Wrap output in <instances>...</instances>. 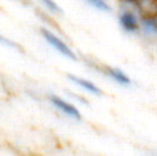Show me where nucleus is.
<instances>
[{
  "label": "nucleus",
  "mask_w": 157,
  "mask_h": 156,
  "mask_svg": "<svg viewBox=\"0 0 157 156\" xmlns=\"http://www.w3.org/2000/svg\"><path fill=\"white\" fill-rule=\"evenodd\" d=\"M50 102H52V104L54 105L56 108H58L60 111H62L64 115L67 116V117L75 119V120H80L81 119L80 111L75 106H73L70 103L65 102L62 98L52 95V97H50Z\"/></svg>",
  "instance_id": "3"
},
{
  "label": "nucleus",
  "mask_w": 157,
  "mask_h": 156,
  "mask_svg": "<svg viewBox=\"0 0 157 156\" xmlns=\"http://www.w3.org/2000/svg\"><path fill=\"white\" fill-rule=\"evenodd\" d=\"M140 31L149 36H157V13L140 17Z\"/></svg>",
  "instance_id": "5"
},
{
  "label": "nucleus",
  "mask_w": 157,
  "mask_h": 156,
  "mask_svg": "<svg viewBox=\"0 0 157 156\" xmlns=\"http://www.w3.org/2000/svg\"><path fill=\"white\" fill-rule=\"evenodd\" d=\"M50 12L52 13H62V10L60 9V6L54 1V0H40Z\"/></svg>",
  "instance_id": "8"
},
{
  "label": "nucleus",
  "mask_w": 157,
  "mask_h": 156,
  "mask_svg": "<svg viewBox=\"0 0 157 156\" xmlns=\"http://www.w3.org/2000/svg\"><path fill=\"white\" fill-rule=\"evenodd\" d=\"M0 44H2V45H6V46H10V47H16V45H15L12 41L6 39L4 36H0Z\"/></svg>",
  "instance_id": "9"
},
{
  "label": "nucleus",
  "mask_w": 157,
  "mask_h": 156,
  "mask_svg": "<svg viewBox=\"0 0 157 156\" xmlns=\"http://www.w3.org/2000/svg\"><path fill=\"white\" fill-rule=\"evenodd\" d=\"M118 21L121 29L126 33H136L140 31V15L132 8L121 9L118 14Z\"/></svg>",
  "instance_id": "1"
},
{
  "label": "nucleus",
  "mask_w": 157,
  "mask_h": 156,
  "mask_svg": "<svg viewBox=\"0 0 157 156\" xmlns=\"http://www.w3.org/2000/svg\"><path fill=\"white\" fill-rule=\"evenodd\" d=\"M68 79H70L71 81H73L75 85L82 88L85 91L89 92V93L93 94V95L99 96L103 94V91L101 90V88H98L95 83H93L90 80H88V79L78 77V76H75V75H68Z\"/></svg>",
  "instance_id": "6"
},
{
  "label": "nucleus",
  "mask_w": 157,
  "mask_h": 156,
  "mask_svg": "<svg viewBox=\"0 0 157 156\" xmlns=\"http://www.w3.org/2000/svg\"><path fill=\"white\" fill-rule=\"evenodd\" d=\"M85 1L91 6H93L94 9L101 11V12H111V6H110L107 0H85Z\"/></svg>",
  "instance_id": "7"
},
{
  "label": "nucleus",
  "mask_w": 157,
  "mask_h": 156,
  "mask_svg": "<svg viewBox=\"0 0 157 156\" xmlns=\"http://www.w3.org/2000/svg\"><path fill=\"white\" fill-rule=\"evenodd\" d=\"M42 34H43L44 39H45L46 41L55 48V49H57L60 54H62L63 56L67 57V58L71 59V60H76L77 59L75 52L73 51L65 43H64L62 40H60L58 36H56L54 33H52L49 30L42 29Z\"/></svg>",
  "instance_id": "2"
},
{
  "label": "nucleus",
  "mask_w": 157,
  "mask_h": 156,
  "mask_svg": "<svg viewBox=\"0 0 157 156\" xmlns=\"http://www.w3.org/2000/svg\"><path fill=\"white\" fill-rule=\"evenodd\" d=\"M104 73L111 79V80H113L114 82H117L120 86L129 87V86L132 85V79L128 77L122 70L119 69V67H106L105 69H104Z\"/></svg>",
  "instance_id": "4"
}]
</instances>
